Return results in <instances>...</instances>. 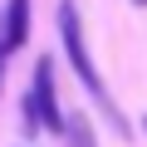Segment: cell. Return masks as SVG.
Here are the masks:
<instances>
[{
  "instance_id": "7a4b0ae2",
  "label": "cell",
  "mask_w": 147,
  "mask_h": 147,
  "mask_svg": "<svg viewBox=\"0 0 147 147\" xmlns=\"http://www.w3.org/2000/svg\"><path fill=\"white\" fill-rule=\"evenodd\" d=\"M34 127L64 132V108H59V88H54V64H49V54H39L34 84H30V98H25V132H34Z\"/></svg>"
},
{
  "instance_id": "3957f363",
  "label": "cell",
  "mask_w": 147,
  "mask_h": 147,
  "mask_svg": "<svg viewBox=\"0 0 147 147\" xmlns=\"http://www.w3.org/2000/svg\"><path fill=\"white\" fill-rule=\"evenodd\" d=\"M30 39V0H5V15H0V44L10 54Z\"/></svg>"
},
{
  "instance_id": "5b68a950",
  "label": "cell",
  "mask_w": 147,
  "mask_h": 147,
  "mask_svg": "<svg viewBox=\"0 0 147 147\" xmlns=\"http://www.w3.org/2000/svg\"><path fill=\"white\" fill-rule=\"evenodd\" d=\"M5 54H10V49L0 44V88H5Z\"/></svg>"
},
{
  "instance_id": "8992f818",
  "label": "cell",
  "mask_w": 147,
  "mask_h": 147,
  "mask_svg": "<svg viewBox=\"0 0 147 147\" xmlns=\"http://www.w3.org/2000/svg\"><path fill=\"white\" fill-rule=\"evenodd\" d=\"M132 5H147V0H132Z\"/></svg>"
},
{
  "instance_id": "277c9868",
  "label": "cell",
  "mask_w": 147,
  "mask_h": 147,
  "mask_svg": "<svg viewBox=\"0 0 147 147\" xmlns=\"http://www.w3.org/2000/svg\"><path fill=\"white\" fill-rule=\"evenodd\" d=\"M64 137H69V147H98L84 113H64Z\"/></svg>"
},
{
  "instance_id": "6da1fadb",
  "label": "cell",
  "mask_w": 147,
  "mask_h": 147,
  "mask_svg": "<svg viewBox=\"0 0 147 147\" xmlns=\"http://www.w3.org/2000/svg\"><path fill=\"white\" fill-rule=\"evenodd\" d=\"M59 39H64V54H69V64H74V74H79V79H84V88L98 98V108L108 113V123L127 137L132 127H127V118L113 108V98H108V88H103V79H98V64H93V54H88V44H84V25H79V10H74L69 5V0H64V5H59Z\"/></svg>"
}]
</instances>
